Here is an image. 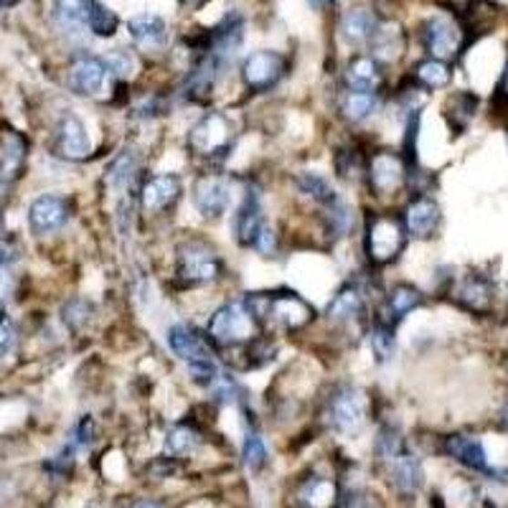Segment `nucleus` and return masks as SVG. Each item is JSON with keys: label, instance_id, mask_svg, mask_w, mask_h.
Segmentation results:
<instances>
[{"label": "nucleus", "instance_id": "nucleus-1", "mask_svg": "<svg viewBox=\"0 0 508 508\" xmlns=\"http://www.w3.org/2000/svg\"><path fill=\"white\" fill-rule=\"evenodd\" d=\"M249 313L257 318L262 331H285V333H300L307 326H313V320L318 318L316 307L307 303L306 297L290 290V287H277V290H262V293H249L242 297Z\"/></svg>", "mask_w": 508, "mask_h": 508}, {"label": "nucleus", "instance_id": "nucleus-2", "mask_svg": "<svg viewBox=\"0 0 508 508\" xmlns=\"http://www.w3.org/2000/svg\"><path fill=\"white\" fill-rule=\"evenodd\" d=\"M168 348L176 356L178 361H183V367L189 371V377L199 384V387H209L216 374L222 371L219 361H216V351L213 343L193 328L191 323H173L168 328Z\"/></svg>", "mask_w": 508, "mask_h": 508}, {"label": "nucleus", "instance_id": "nucleus-3", "mask_svg": "<svg viewBox=\"0 0 508 508\" xmlns=\"http://www.w3.org/2000/svg\"><path fill=\"white\" fill-rule=\"evenodd\" d=\"M407 229L399 213L368 212L364 216V254L371 267H389L407 247Z\"/></svg>", "mask_w": 508, "mask_h": 508}, {"label": "nucleus", "instance_id": "nucleus-4", "mask_svg": "<svg viewBox=\"0 0 508 508\" xmlns=\"http://www.w3.org/2000/svg\"><path fill=\"white\" fill-rule=\"evenodd\" d=\"M260 328L257 318L249 313L244 300H226L216 307L206 326V338L216 346V348H242L247 346L252 338H257Z\"/></svg>", "mask_w": 508, "mask_h": 508}, {"label": "nucleus", "instance_id": "nucleus-5", "mask_svg": "<svg viewBox=\"0 0 508 508\" xmlns=\"http://www.w3.org/2000/svg\"><path fill=\"white\" fill-rule=\"evenodd\" d=\"M237 130L234 122L226 112H206L191 125L189 130V150L202 161L209 163H222L234 150Z\"/></svg>", "mask_w": 508, "mask_h": 508}, {"label": "nucleus", "instance_id": "nucleus-6", "mask_svg": "<svg viewBox=\"0 0 508 508\" xmlns=\"http://www.w3.org/2000/svg\"><path fill=\"white\" fill-rule=\"evenodd\" d=\"M178 287H203L222 277V257L206 242L189 239L176 247V270H173Z\"/></svg>", "mask_w": 508, "mask_h": 508}, {"label": "nucleus", "instance_id": "nucleus-7", "mask_svg": "<svg viewBox=\"0 0 508 508\" xmlns=\"http://www.w3.org/2000/svg\"><path fill=\"white\" fill-rule=\"evenodd\" d=\"M364 422H367V402L361 389H356L354 384L336 387L326 404V425L336 435L354 438L356 432H361Z\"/></svg>", "mask_w": 508, "mask_h": 508}, {"label": "nucleus", "instance_id": "nucleus-8", "mask_svg": "<svg viewBox=\"0 0 508 508\" xmlns=\"http://www.w3.org/2000/svg\"><path fill=\"white\" fill-rule=\"evenodd\" d=\"M71 213H74L71 199L59 196V193H41L28 203V212H26L28 232L34 237H51L69 224Z\"/></svg>", "mask_w": 508, "mask_h": 508}, {"label": "nucleus", "instance_id": "nucleus-9", "mask_svg": "<svg viewBox=\"0 0 508 508\" xmlns=\"http://www.w3.org/2000/svg\"><path fill=\"white\" fill-rule=\"evenodd\" d=\"M407 161H404L402 153H394V150H377L367 161V168H364V176H367L368 189L374 196H391L397 191L407 186Z\"/></svg>", "mask_w": 508, "mask_h": 508}, {"label": "nucleus", "instance_id": "nucleus-10", "mask_svg": "<svg viewBox=\"0 0 508 508\" xmlns=\"http://www.w3.org/2000/svg\"><path fill=\"white\" fill-rule=\"evenodd\" d=\"M191 203H193V212L202 216L203 222H219L232 203V186L222 173L209 171L193 181V189H191Z\"/></svg>", "mask_w": 508, "mask_h": 508}, {"label": "nucleus", "instance_id": "nucleus-11", "mask_svg": "<svg viewBox=\"0 0 508 508\" xmlns=\"http://www.w3.org/2000/svg\"><path fill=\"white\" fill-rule=\"evenodd\" d=\"M285 71H287V59L280 51L260 48L252 51L242 64V82L249 92H270L283 82Z\"/></svg>", "mask_w": 508, "mask_h": 508}, {"label": "nucleus", "instance_id": "nucleus-12", "mask_svg": "<svg viewBox=\"0 0 508 508\" xmlns=\"http://www.w3.org/2000/svg\"><path fill=\"white\" fill-rule=\"evenodd\" d=\"M51 150L61 161H69V163H82L92 153V140H89V130L82 122L79 115L67 112L57 119L54 125V142H51Z\"/></svg>", "mask_w": 508, "mask_h": 508}, {"label": "nucleus", "instance_id": "nucleus-13", "mask_svg": "<svg viewBox=\"0 0 508 508\" xmlns=\"http://www.w3.org/2000/svg\"><path fill=\"white\" fill-rule=\"evenodd\" d=\"M183 193V181L176 173H153L140 183L138 199L140 209L148 216H163L181 202Z\"/></svg>", "mask_w": 508, "mask_h": 508}, {"label": "nucleus", "instance_id": "nucleus-14", "mask_svg": "<svg viewBox=\"0 0 508 508\" xmlns=\"http://www.w3.org/2000/svg\"><path fill=\"white\" fill-rule=\"evenodd\" d=\"M399 216H402L404 229H407V237L410 239L427 242V239L438 237L440 224H442V209H440V203L432 196L414 193Z\"/></svg>", "mask_w": 508, "mask_h": 508}, {"label": "nucleus", "instance_id": "nucleus-15", "mask_svg": "<svg viewBox=\"0 0 508 508\" xmlns=\"http://www.w3.org/2000/svg\"><path fill=\"white\" fill-rule=\"evenodd\" d=\"M462 44V34L448 16H432L422 24V47L430 59L450 61L458 57Z\"/></svg>", "mask_w": 508, "mask_h": 508}, {"label": "nucleus", "instance_id": "nucleus-16", "mask_svg": "<svg viewBox=\"0 0 508 508\" xmlns=\"http://www.w3.org/2000/svg\"><path fill=\"white\" fill-rule=\"evenodd\" d=\"M264 203H262L260 189L247 186L242 199H239L237 209H234V219H232V232H234V242L239 247H252V239L257 234V229L264 224Z\"/></svg>", "mask_w": 508, "mask_h": 508}, {"label": "nucleus", "instance_id": "nucleus-17", "mask_svg": "<svg viewBox=\"0 0 508 508\" xmlns=\"http://www.w3.org/2000/svg\"><path fill=\"white\" fill-rule=\"evenodd\" d=\"M69 89L77 97H87V99H95L102 97L109 87V71H107L105 61L97 59V57H82L71 64L69 77Z\"/></svg>", "mask_w": 508, "mask_h": 508}, {"label": "nucleus", "instance_id": "nucleus-18", "mask_svg": "<svg viewBox=\"0 0 508 508\" xmlns=\"http://www.w3.org/2000/svg\"><path fill=\"white\" fill-rule=\"evenodd\" d=\"M367 316V290L358 283H343L326 307V320L333 326H351Z\"/></svg>", "mask_w": 508, "mask_h": 508}, {"label": "nucleus", "instance_id": "nucleus-19", "mask_svg": "<svg viewBox=\"0 0 508 508\" xmlns=\"http://www.w3.org/2000/svg\"><path fill=\"white\" fill-rule=\"evenodd\" d=\"M452 295L458 300V306L465 307V310L485 313V310H491V306H493L496 285L483 272H471V275H462L461 280L455 283Z\"/></svg>", "mask_w": 508, "mask_h": 508}, {"label": "nucleus", "instance_id": "nucleus-20", "mask_svg": "<svg viewBox=\"0 0 508 508\" xmlns=\"http://www.w3.org/2000/svg\"><path fill=\"white\" fill-rule=\"evenodd\" d=\"M28 158V142L21 132H0V191H5L13 181H18Z\"/></svg>", "mask_w": 508, "mask_h": 508}, {"label": "nucleus", "instance_id": "nucleus-21", "mask_svg": "<svg viewBox=\"0 0 508 508\" xmlns=\"http://www.w3.org/2000/svg\"><path fill=\"white\" fill-rule=\"evenodd\" d=\"M389 475L394 491L402 493V496H414L425 485V468H422V462H420V458L414 452L404 448L389 461Z\"/></svg>", "mask_w": 508, "mask_h": 508}, {"label": "nucleus", "instance_id": "nucleus-22", "mask_svg": "<svg viewBox=\"0 0 508 508\" xmlns=\"http://www.w3.org/2000/svg\"><path fill=\"white\" fill-rule=\"evenodd\" d=\"M368 48L378 64H391V61L402 59L404 48H407V34L399 21H381L378 18V26L371 41H368Z\"/></svg>", "mask_w": 508, "mask_h": 508}, {"label": "nucleus", "instance_id": "nucleus-23", "mask_svg": "<svg viewBox=\"0 0 508 508\" xmlns=\"http://www.w3.org/2000/svg\"><path fill=\"white\" fill-rule=\"evenodd\" d=\"M87 3L89 0H51L48 18H51L54 28L61 36L82 38L89 31V26H87Z\"/></svg>", "mask_w": 508, "mask_h": 508}, {"label": "nucleus", "instance_id": "nucleus-24", "mask_svg": "<svg viewBox=\"0 0 508 508\" xmlns=\"http://www.w3.org/2000/svg\"><path fill=\"white\" fill-rule=\"evenodd\" d=\"M297 508H336L341 503V485L326 475H310L297 485Z\"/></svg>", "mask_w": 508, "mask_h": 508}, {"label": "nucleus", "instance_id": "nucleus-25", "mask_svg": "<svg viewBox=\"0 0 508 508\" xmlns=\"http://www.w3.org/2000/svg\"><path fill=\"white\" fill-rule=\"evenodd\" d=\"M343 82L346 89H354V92H377L384 84V71L374 57L368 54H356L354 59L346 64L343 71Z\"/></svg>", "mask_w": 508, "mask_h": 508}, {"label": "nucleus", "instance_id": "nucleus-26", "mask_svg": "<svg viewBox=\"0 0 508 508\" xmlns=\"http://www.w3.org/2000/svg\"><path fill=\"white\" fill-rule=\"evenodd\" d=\"M128 31L135 47L142 51H161L168 41V26L158 13H138L128 21Z\"/></svg>", "mask_w": 508, "mask_h": 508}, {"label": "nucleus", "instance_id": "nucleus-27", "mask_svg": "<svg viewBox=\"0 0 508 508\" xmlns=\"http://www.w3.org/2000/svg\"><path fill=\"white\" fill-rule=\"evenodd\" d=\"M378 26V16L371 8H351L341 16L338 21V31H341V38L354 48H364L368 47L371 36L377 31Z\"/></svg>", "mask_w": 508, "mask_h": 508}, {"label": "nucleus", "instance_id": "nucleus-28", "mask_svg": "<svg viewBox=\"0 0 508 508\" xmlns=\"http://www.w3.org/2000/svg\"><path fill=\"white\" fill-rule=\"evenodd\" d=\"M425 306V293L412 283H397L391 285V290L387 293L384 300V316L391 326H399L410 313H414L417 307Z\"/></svg>", "mask_w": 508, "mask_h": 508}, {"label": "nucleus", "instance_id": "nucleus-29", "mask_svg": "<svg viewBox=\"0 0 508 508\" xmlns=\"http://www.w3.org/2000/svg\"><path fill=\"white\" fill-rule=\"evenodd\" d=\"M445 452L452 461H458L475 473H491V462L485 455L483 442L475 435H450L445 438Z\"/></svg>", "mask_w": 508, "mask_h": 508}, {"label": "nucleus", "instance_id": "nucleus-30", "mask_svg": "<svg viewBox=\"0 0 508 508\" xmlns=\"http://www.w3.org/2000/svg\"><path fill=\"white\" fill-rule=\"evenodd\" d=\"M138 173H140V150L128 145L107 166L105 186L109 191H115V193H122V191H128L135 183Z\"/></svg>", "mask_w": 508, "mask_h": 508}, {"label": "nucleus", "instance_id": "nucleus-31", "mask_svg": "<svg viewBox=\"0 0 508 508\" xmlns=\"http://www.w3.org/2000/svg\"><path fill=\"white\" fill-rule=\"evenodd\" d=\"M381 109V99L377 92H354L346 89L338 99V112L346 122L351 125H364Z\"/></svg>", "mask_w": 508, "mask_h": 508}, {"label": "nucleus", "instance_id": "nucleus-32", "mask_svg": "<svg viewBox=\"0 0 508 508\" xmlns=\"http://www.w3.org/2000/svg\"><path fill=\"white\" fill-rule=\"evenodd\" d=\"M295 189L300 191L306 199H310V202L316 203L318 209L328 206L336 196H341L338 191L333 189L331 181L323 176V173H316V171H300L295 176Z\"/></svg>", "mask_w": 508, "mask_h": 508}, {"label": "nucleus", "instance_id": "nucleus-33", "mask_svg": "<svg viewBox=\"0 0 508 508\" xmlns=\"http://www.w3.org/2000/svg\"><path fill=\"white\" fill-rule=\"evenodd\" d=\"M412 79L420 89H425L427 95H430L435 89H445L448 87L450 79H452V71H450L448 61L425 59L412 69Z\"/></svg>", "mask_w": 508, "mask_h": 508}, {"label": "nucleus", "instance_id": "nucleus-34", "mask_svg": "<svg viewBox=\"0 0 508 508\" xmlns=\"http://www.w3.org/2000/svg\"><path fill=\"white\" fill-rule=\"evenodd\" d=\"M397 326H391L389 320L378 316L374 323H371V331H368V343H371V351H374V358L377 364H387L391 361V356L397 351Z\"/></svg>", "mask_w": 508, "mask_h": 508}, {"label": "nucleus", "instance_id": "nucleus-35", "mask_svg": "<svg viewBox=\"0 0 508 508\" xmlns=\"http://www.w3.org/2000/svg\"><path fill=\"white\" fill-rule=\"evenodd\" d=\"M87 26H89V34L92 36L109 38V36L118 34L119 18L118 13L107 8L102 0H89L87 3Z\"/></svg>", "mask_w": 508, "mask_h": 508}, {"label": "nucleus", "instance_id": "nucleus-36", "mask_svg": "<svg viewBox=\"0 0 508 508\" xmlns=\"http://www.w3.org/2000/svg\"><path fill=\"white\" fill-rule=\"evenodd\" d=\"M199 445V430L191 425H176L171 427L166 432V452L173 455V458H181V455H189L191 450Z\"/></svg>", "mask_w": 508, "mask_h": 508}, {"label": "nucleus", "instance_id": "nucleus-37", "mask_svg": "<svg viewBox=\"0 0 508 508\" xmlns=\"http://www.w3.org/2000/svg\"><path fill=\"white\" fill-rule=\"evenodd\" d=\"M61 318L69 326L71 331H82L95 318V306L84 297H71L67 306L61 307Z\"/></svg>", "mask_w": 508, "mask_h": 508}, {"label": "nucleus", "instance_id": "nucleus-38", "mask_svg": "<svg viewBox=\"0 0 508 508\" xmlns=\"http://www.w3.org/2000/svg\"><path fill=\"white\" fill-rule=\"evenodd\" d=\"M102 61H105L109 77H115V82L118 79H128L138 69V59H135V54L128 51V48H112V51H107L105 57H102Z\"/></svg>", "mask_w": 508, "mask_h": 508}, {"label": "nucleus", "instance_id": "nucleus-39", "mask_svg": "<svg viewBox=\"0 0 508 508\" xmlns=\"http://www.w3.org/2000/svg\"><path fill=\"white\" fill-rule=\"evenodd\" d=\"M209 389H212L213 399L219 404H237L242 399V387L229 371H219L216 378L209 384Z\"/></svg>", "mask_w": 508, "mask_h": 508}, {"label": "nucleus", "instance_id": "nucleus-40", "mask_svg": "<svg viewBox=\"0 0 508 508\" xmlns=\"http://www.w3.org/2000/svg\"><path fill=\"white\" fill-rule=\"evenodd\" d=\"M242 458H244L247 468H252V471H262V468H264V462H267V445H264V440H262L260 432L249 430L247 435H244Z\"/></svg>", "mask_w": 508, "mask_h": 508}, {"label": "nucleus", "instance_id": "nucleus-41", "mask_svg": "<svg viewBox=\"0 0 508 508\" xmlns=\"http://www.w3.org/2000/svg\"><path fill=\"white\" fill-rule=\"evenodd\" d=\"M252 249L262 257H275L277 254V229L270 219H264V224L257 229V234L252 239Z\"/></svg>", "mask_w": 508, "mask_h": 508}, {"label": "nucleus", "instance_id": "nucleus-42", "mask_svg": "<svg viewBox=\"0 0 508 508\" xmlns=\"http://www.w3.org/2000/svg\"><path fill=\"white\" fill-rule=\"evenodd\" d=\"M18 341V331H16V323H13L11 316L0 313V358L11 354L13 346Z\"/></svg>", "mask_w": 508, "mask_h": 508}, {"label": "nucleus", "instance_id": "nucleus-43", "mask_svg": "<svg viewBox=\"0 0 508 508\" xmlns=\"http://www.w3.org/2000/svg\"><path fill=\"white\" fill-rule=\"evenodd\" d=\"M13 293V272L8 262L0 260V303H5Z\"/></svg>", "mask_w": 508, "mask_h": 508}, {"label": "nucleus", "instance_id": "nucleus-44", "mask_svg": "<svg viewBox=\"0 0 508 508\" xmlns=\"http://www.w3.org/2000/svg\"><path fill=\"white\" fill-rule=\"evenodd\" d=\"M130 508H166L161 501H155V498H142V501H135Z\"/></svg>", "mask_w": 508, "mask_h": 508}, {"label": "nucleus", "instance_id": "nucleus-45", "mask_svg": "<svg viewBox=\"0 0 508 508\" xmlns=\"http://www.w3.org/2000/svg\"><path fill=\"white\" fill-rule=\"evenodd\" d=\"M307 5L316 8V11H328V8L336 5V0H307Z\"/></svg>", "mask_w": 508, "mask_h": 508}, {"label": "nucleus", "instance_id": "nucleus-46", "mask_svg": "<svg viewBox=\"0 0 508 508\" xmlns=\"http://www.w3.org/2000/svg\"><path fill=\"white\" fill-rule=\"evenodd\" d=\"M498 92H503L508 97V61H506V71H503V79H501V87H498Z\"/></svg>", "mask_w": 508, "mask_h": 508}, {"label": "nucleus", "instance_id": "nucleus-47", "mask_svg": "<svg viewBox=\"0 0 508 508\" xmlns=\"http://www.w3.org/2000/svg\"><path fill=\"white\" fill-rule=\"evenodd\" d=\"M501 425L508 430V402L503 404V410H501Z\"/></svg>", "mask_w": 508, "mask_h": 508}, {"label": "nucleus", "instance_id": "nucleus-48", "mask_svg": "<svg viewBox=\"0 0 508 508\" xmlns=\"http://www.w3.org/2000/svg\"><path fill=\"white\" fill-rule=\"evenodd\" d=\"M5 237V219H3V209H0V239Z\"/></svg>", "mask_w": 508, "mask_h": 508}, {"label": "nucleus", "instance_id": "nucleus-49", "mask_svg": "<svg viewBox=\"0 0 508 508\" xmlns=\"http://www.w3.org/2000/svg\"><path fill=\"white\" fill-rule=\"evenodd\" d=\"M8 3H13V0H0V8H3V5H8Z\"/></svg>", "mask_w": 508, "mask_h": 508}, {"label": "nucleus", "instance_id": "nucleus-50", "mask_svg": "<svg viewBox=\"0 0 508 508\" xmlns=\"http://www.w3.org/2000/svg\"><path fill=\"white\" fill-rule=\"evenodd\" d=\"M356 508H378V506H356Z\"/></svg>", "mask_w": 508, "mask_h": 508}]
</instances>
